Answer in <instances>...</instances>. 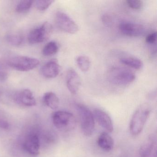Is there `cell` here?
<instances>
[{
    "instance_id": "6da1fadb",
    "label": "cell",
    "mask_w": 157,
    "mask_h": 157,
    "mask_svg": "<svg viewBox=\"0 0 157 157\" xmlns=\"http://www.w3.org/2000/svg\"><path fill=\"white\" fill-rule=\"evenodd\" d=\"M150 112V107L147 104L140 105L133 115L130 121V132L134 136H137L143 130L145 123Z\"/></svg>"
},
{
    "instance_id": "7a4b0ae2",
    "label": "cell",
    "mask_w": 157,
    "mask_h": 157,
    "mask_svg": "<svg viewBox=\"0 0 157 157\" xmlns=\"http://www.w3.org/2000/svg\"><path fill=\"white\" fill-rule=\"evenodd\" d=\"M108 79L112 84L125 85L133 82L136 75L133 71L125 68L114 67L108 71Z\"/></svg>"
},
{
    "instance_id": "3957f363",
    "label": "cell",
    "mask_w": 157,
    "mask_h": 157,
    "mask_svg": "<svg viewBox=\"0 0 157 157\" xmlns=\"http://www.w3.org/2000/svg\"><path fill=\"white\" fill-rule=\"evenodd\" d=\"M77 110L79 116L82 131L84 136H90L93 133L95 126L93 113L88 107L83 105H78Z\"/></svg>"
},
{
    "instance_id": "277c9868",
    "label": "cell",
    "mask_w": 157,
    "mask_h": 157,
    "mask_svg": "<svg viewBox=\"0 0 157 157\" xmlns=\"http://www.w3.org/2000/svg\"><path fill=\"white\" fill-rule=\"evenodd\" d=\"M54 125L60 130L70 131L75 128L76 119L73 114L65 111H57L52 115Z\"/></svg>"
},
{
    "instance_id": "5b68a950",
    "label": "cell",
    "mask_w": 157,
    "mask_h": 157,
    "mask_svg": "<svg viewBox=\"0 0 157 157\" xmlns=\"http://www.w3.org/2000/svg\"><path fill=\"white\" fill-rule=\"evenodd\" d=\"M40 64L37 59L24 56H18L12 58L8 64L13 69L21 71H27L36 68Z\"/></svg>"
},
{
    "instance_id": "8992f818",
    "label": "cell",
    "mask_w": 157,
    "mask_h": 157,
    "mask_svg": "<svg viewBox=\"0 0 157 157\" xmlns=\"http://www.w3.org/2000/svg\"><path fill=\"white\" fill-rule=\"evenodd\" d=\"M53 31L52 25L48 22H45L40 27L30 32L28 36V41L31 44L43 43L49 39Z\"/></svg>"
},
{
    "instance_id": "52a82bcc",
    "label": "cell",
    "mask_w": 157,
    "mask_h": 157,
    "mask_svg": "<svg viewBox=\"0 0 157 157\" xmlns=\"http://www.w3.org/2000/svg\"><path fill=\"white\" fill-rule=\"evenodd\" d=\"M56 22L59 28L65 33L75 34L79 30L78 25L63 12L58 11L56 13Z\"/></svg>"
},
{
    "instance_id": "ba28073f",
    "label": "cell",
    "mask_w": 157,
    "mask_h": 157,
    "mask_svg": "<svg viewBox=\"0 0 157 157\" xmlns=\"http://www.w3.org/2000/svg\"><path fill=\"white\" fill-rule=\"evenodd\" d=\"M120 32L126 36L136 37L142 35L145 32L143 25L130 22H123L119 26Z\"/></svg>"
},
{
    "instance_id": "9c48e42d",
    "label": "cell",
    "mask_w": 157,
    "mask_h": 157,
    "mask_svg": "<svg viewBox=\"0 0 157 157\" xmlns=\"http://www.w3.org/2000/svg\"><path fill=\"white\" fill-rule=\"evenodd\" d=\"M94 118L101 127L108 132H112L113 130V122L109 115L103 110L96 109L94 111Z\"/></svg>"
},
{
    "instance_id": "30bf717a",
    "label": "cell",
    "mask_w": 157,
    "mask_h": 157,
    "mask_svg": "<svg viewBox=\"0 0 157 157\" xmlns=\"http://www.w3.org/2000/svg\"><path fill=\"white\" fill-rule=\"evenodd\" d=\"M14 100L17 103L25 106H33L36 104L33 92L28 89H24L17 92L14 96Z\"/></svg>"
},
{
    "instance_id": "8fae6325",
    "label": "cell",
    "mask_w": 157,
    "mask_h": 157,
    "mask_svg": "<svg viewBox=\"0 0 157 157\" xmlns=\"http://www.w3.org/2000/svg\"><path fill=\"white\" fill-rule=\"evenodd\" d=\"M60 67L57 60L52 59L45 64L41 69L42 75L47 78H56L60 72Z\"/></svg>"
},
{
    "instance_id": "7c38bea8",
    "label": "cell",
    "mask_w": 157,
    "mask_h": 157,
    "mask_svg": "<svg viewBox=\"0 0 157 157\" xmlns=\"http://www.w3.org/2000/svg\"><path fill=\"white\" fill-rule=\"evenodd\" d=\"M80 85V78L78 74L73 69H69L67 74V86L69 90L72 94H76Z\"/></svg>"
},
{
    "instance_id": "4fadbf2b",
    "label": "cell",
    "mask_w": 157,
    "mask_h": 157,
    "mask_svg": "<svg viewBox=\"0 0 157 157\" xmlns=\"http://www.w3.org/2000/svg\"><path fill=\"white\" fill-rule=\"evenodd\" d=\"M25 149L33 156L40 154V143L38 136L36 135L28 136L24 143Z\"/></svg>"
},
{
    "instance_id": "5bb4252c",
    "label": "cell",
    "mask_w": 157,
    "mask_h": 157,
    "mask_svg": "<svg viewBox=\"0 0 157 157\" xmlns=\"http://www.w3.org/2000/svg\"><path fill=\"white\" fill-rule=\"evenodd\" d=\"M97 143L98 146L105 151H110L113 147V139L106 132H102L100 134L97 139Z\"/></svg>"
},
{
    "instance_id": "9a60e30c",
    "label": "cell",
    "mask_w": 157,
    "mask_h": 157,
    "mask_svg": "<svg viewBox=\"0 0 157 157\" xmlns=\"http://www.w3.org/2000/svg\"><path fill=\"white\" fill-rule=\"evenodd\" d=\"M44 103L51 109L55 110L59 106V100L56 94L52 92L46 93L43 97Z\"/></svg>"
},
{
    "instance_id": "2e32d148",
    "label": "cell",
    "mask_w": 157,
    "mask_h": 157,
    "mask_svg": "<svg viewBox=\"0 0 157 157\" xmlns=\"http://www.w3.org/2000/svg\"><path fill=\"white\" fill-rule=\"evenodd\" d=\"M154 144L153 137L150 136L142 143L140 148V154L142 157L148 156L151 152Z\"/></svg>"
},
{
    "instance_id": "e0dca14e",
    "label": "cell",
    "mask_w": 157,
    "mask_h": 157,
    "mask_svg": "<svg viewBox=\"0 0 157 157\" xmlns=\"http://www.w3.org/2000/svg\"><path fill=\"white\" fill-rule=\"evenodd\" d=\"M120 61L124 65L135 69H140L143 66L142 61L139 59L134 57H125L122 58L120 59Z\"/></svg>"
},
{
    "instance_id": "ac0fdd59",
    "label": "cell",
    "mask_w": 157,
    "mask_h": 157,
    "mask_svg": "<svg viewBox=\"0 0 157 157\" xmlns=\"http://www.w3.org/2000/svg\"><path fill=\"white\" fill-rule=\"evenodd\" d=\"M59 47L56 42L54 41L48 43L43 48V54L46 56H53L57 53Z\"/></svg>"
},
{
    "instance_id": "d6986e66",
    "label": "cell",
    "mask_w": 157,
    "mask_h": 157,
    "mask_svg": "<svg viewBox=\"0 0 157 157\" xmlns=\"http://www.w3.org/2000/svg\"><path fill=\"white\" fill-rule=\"evenodd\" d=\"M34 1L31 0H22L16 6V11L19 13H26L30 10Z\"/></svg>"
},
{
    "instance_id": "ffe728a7",
    "label": "cell",
    "mask_w": 157,
    "mask_h": 157,
    "mask_svg": "<svg viewBox=\"0 0 157 157\" xmlns=\"http://www.w3.org/2000/svg\"><path fill=\"white\" fill-rule=\"evenodd\" d=\"M77 65L82 71L86 72L90 69V59L85 56L78 57L76 59Z\"/></svg>"
},
{
    "instance_id": "44dd1931",
    "label": "cell",
    "mask_w": 157,
    "mask_h": 157,
    "mask_svg": "<svg viewBox=\"0 0 157 157\" xmlns=\"http://www.w3.org/2000/svg\"><path fill=\"white\" fill-rule=\"evenodd\" d=\"M54 2V1L52 0H37L34 1V2L37 10L41 11H44L47 10Z\"/></svg>"
},
{
    "instance_id": "7402d4cb",
    "label": "cell",
    "mask_w": 157,
    "mask_h": 157,
    "mask_svg": "<svg viewBox=\"0 0 157 157\" xmlns=\"http://www.w3.org/2000/svg\"><path fill=\"white\" fill-rule=\"evenodd\" d=\"M7 40L12 45L17 46L21 44L23 38L22 36L19 35L9 34L7 36Z\"/></svg>"
},
{
    "instance_id": "603a6c76",
    "label": "cell",
    "mask_w": 157,
    "mask_h": 157,
    "mask_svg": "<svg viewBox=\"0 0 157 157\" xmlns=\"http://www.w3.org/2000/svg\"><path fill=\"white\" fill-rule=\"evenodd\" d=\"M126 2L128 7L134 10H140L143 6V2L140 0H128Z\"/></svg>"
},
{
    "instance_id": "cb8c5ba5",
    "label": "cell",
    "mask_w": 157,
    "mask_h": 157,
    "mask_svg": "<svg viewBox=\"0 0 157 157\" xmlns=\"http://www.w3.org/2000/svg\"><path fill=\"white\" fill-rule=\"evenodd\" d=\"M157 41V33L153 32L148 35L146 38V41L147 44H153Z\"/></svg>"
},
{
    "instance_id": "d4e9b609",
    "label": "cell",
    "mask_w": 157,
    "mask_h": 157,
    "mask_svg": "<svg viewBox=\"0 0 157 157\" xmlns=\"http://www.w3.org/2000/svg\"><path fill=\"white\" fill-rule=\"evenodd\" d=\"M102 21L105 25L106 26H110L113 24V19L112 17L109 14H104L101 18Z\"/></svg>"
},
{
    "instance_id": "484cf974",
    "label": "cell",
    "mask_w": 157,
    "mask_h": 157,
    "mask_svg": "<svg viewBox=\"0 0 157 157\" xmlns=\"http://www.w3.org/2000/svg\"><path fill=\"white\" fill-rule=\"evenodd\" d=\"M9 124L8 122L3 120H0V128L3 129H8L9 128Z\"/></svg>"
}]
</instances>
